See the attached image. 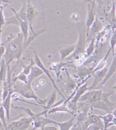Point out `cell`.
Here are the masks:
<instances>
[{"instance_id": "cell-20", "label": "cell", "mask_w": 116, "mask_h": 130, "mask_svg": "<svg viewBox=\"0 0 116 130\" xmlns=\"http://www.w3.org/2000/svg\"><path fill=\"white\" fill-rule=\"evenodd\" d=\"M65 72L67 74V78H66V93H70L72 92L73 90L76 87V82L72 78V77H71V75L69 74L68 70H65Z\"/></svg>"}, {"instance_id": "cell-29", "label": "cell", "mask_w": 116, "mask_h": 130, "mask_svg": "<svg viewBox=\"0 0 116 130\" xmlns=\"http://www.w3.org/2000/svg\"><path fill=\"white\" fill-rule=\"evenodd\" d=\"M34 65H35L34 61H33V58H31L29 65H28V66H22V72H23L24 74H26L27 76H28V74L30 72L31 68H32V66H33Z\"/></svg>"}, {"instance_id": "cell-21", "label": "cell", "mask_w": 116, "mask_h": 130, "mask_svg": "<svg viewBox=\"0 0 116 130\" xmlns=\"http://www.w3.org/2000/svg\"><path fill=\"white\" fill-rule=\"evenodd\" d=\"M75 122V116L73 115L72 118H71L70 120H67V121H63V122H58V121H55V124H56L58 127H59V129L61 130H69L71 129V126L73 125Z\"/></svg>"}, {"instance_id": "cell-5", "label": "cell", "mask_w": 116, "mask_h": 130, "mask_svg": "<svg viewBox=\"0 0 116 130\" xmlns=\"http://www.w3.org/2000/svg\"><path fill=\"white\" fill-rule=\"evenodd\" d=\"M101 90H88L85 93H84L79 99L78 103H84L89 106H91V104H93V103H95L97 101H98L101 99V94H102Z\"/></svg>"}, {"instance_id": "cell-25", "label": "cell", "mask_w": 116, "mask_h": 130, "mask_svg": "<svg viewBox=\"0 0 116 130\" xmlns=\"http://www.w3.org/2000/svg\"><path fill=\"white\" fill-rule=\"evenodd\" d=\"M56 93L57 91H53V92L51 93V95L48 97L47 99V102L46 105H45V110H49L50 108H51V107H53V105L55 104V100H56Z\"/></svg>"}, {"instance_id": "cell-33", "label": "cell", "mask_w": 116, "mask_h": 130, "mask_svg": "<svg viewBox=\"0 0 116 130\" xmlns=\"http://www.w3.org/2000/svg\"><path fill=\"white\" fill-rule=\"evenodd\" d=\"M3 99H2V83L0 82V106L2 105Z\"/></svg>"}, {"instance_id": "cell-24", "label": "cell", "mask_w": 116, "mask_h": 130, "mask_svg": "<svg viewBox=\"0 0 116 130\" xmlns=\"http://www.w3.org/2000/svg\"><path fill=\"white\" fill-rule=\"evenodd\" d=\"M7 66L6 65L5 60L3 57L0 59V82H3L7 78Z\"/></svg>"}, {"instance_id": "cell-28", "label": "cell", "mask_w": 116, "mask_h": 130, "mask_svg": "<svg viewBox=\"0 0 116 130\" xmlns=\"http://www.w3.org/2000/svg\"><path fill=\"white\" fill-rule=\"evenodd\" d=\"M0 120L3 124V126L4 128V129H6L7 128V121H6V114H5V111H4V108L2 107V105L0 106Z\"/></svg>"}, {"instance_id": "cell-1", "label": "cell", "mask_w": 116, "mask_h": 130, "mask_svg": "<svg viewBox=\"0 0 116 130\" xmlns=\"http://www.w3.org/2000/svg\"><path fill=\"white\" fill-rule=\"evenodd\" d=\"M5 53H4L3 57L5 60L7 66L9 67L14 60H20L24 52L27 49L24 45V41L22 34L19 33L10 41H7V44L5 46Z\"/></svg>"}, {"instance_id": "cell-32", "label": "cell", "mask_w": 116, "mask_h": 130, "mask_svg": "<svg viewBox=\"0 0 116 130\" xmlns=\"http://www.w3.org/2000/svg\"><path fill=\"white\" fill-rule=\"evenodd\" d=\"M5 50H6V48H5V45H4V44H0V58L3 57L4 53H5Z\"/></svg>"}, {"instance_id": "cell-4", "label": "cell", "mask_w": 116, "mask_h": 130, "mask_svg": "<svg viewBox=\"0 0 116 130\" xmlns=\"http://www.w3.org/2000/svg\"><path fill=\"white\" fill-rule=\"evenodd\" d=\"M114 92H115L114 90L110 92L102 91L101 99L98 101L91 104V106H90L91 108L102 110V111H104L105 112H112V111L115 109L116 104H115V103L111 102L109 100V97Z\"/></svg>"}, {"instance_id": "cell-11", "label": "cell", "mask_w": 116, "mask_h": 130, "mask_svg": "<svg viewBox=\"0 0 116 130\" xmlns=\"http://www.w3.org/2000/svg\"><path fill=\"white\" fill-rule=\"evenodd\" d=\"M66 66H70V67H75L73 65V61H59V62H52L50 63V70L55 73L56 78L58 81H59L60 77H61V70L62 68H65Z\"/></svg>"}, {"instance_id": "cell-19", "label": "cell", "mask_w": 116, "mask_h": 130, "mask_svg": "<svg viewBox=\"0 0 116 130\" xmlns=\"http://www.w3.org/2000/svg\"><path fill=\"white\" fill-rule=\"evenodd\" d=\"M11 94H12V92H9L7 96L4 99L2 102V107L4 108L5 114H6V117H7V120L9 122H10V108H11Z\"/></svg>"}, {"instance_id": "cell-2", "label": "cell", "mask_w": 116, "mask_h": 130, "mask_svg": "<svg viewBox=\"0 0 116 130\" xmlns=\"http://www.w3.org/2000/svg\"><path fill=\"white\" fill-rule=\"evenodd\" d=\"M12 92L18 93L19 95L23 96L24 98L27 99V100H34L40 105V107L45 108V105L46 104L48 98L42 100L38 96H37V95H36L34 91L33 90L32 83H24L19 81V83H17L16 82L12 84Z\"/></svg>"}, {"instance_id": "cell-34", "label": "cell", "mask_w": 116, "mask_h": 130, "mask_svg": "<svg viewBox=\"0 0 116 130\" xmlns=\"http://www.w3.org/2000/svg\"><path fill=\"white\" fill-rule=\"evenodd\" d=\"M0 59H1V58H0Z\"/></svg>"}, {"instance_id": "cell-17", "label": "cell", "mask_w": 116, "mask_h": 130, "mask_svg": "<svg viewBox=\"0 0 116 130\" xmlns=\"http://www.w3.org/2000/svg\"><path fill=\"white\" fill-rule=\"evenodd\" d=\"M67 104H68V103H66L63 100V102H62L61 104L57 105L55 107H51V108L49 109L47 111V115L48 114H52V113H56V112H67V113H69L71 115H72L71 111L68 108Z\"/></svg>"}, {"instance_id": "cell-26", "label": "cell", "mask_w": 116, "mask_h": 130, "mask_svg": "<svg viewBox=\"0 0 116 130\" xmlns=\"http://www.w3.org/2000/svg\"><path fill=\"white\" fill-rule=\"evenodd\" d=\"M110 49L112 53V57H115V45H116V36H115V30H113L112 35L110 37Z\"/></svg>"}, {"instance_id": "cell-9", "label": "cell", "mask_w": 116, "mask_h": 130, "mask_svg": "<svg viewBox=\"0 0 116 130\" xmlns=\"http://www.w3.org/2000/svg\"><path fill=\"white\" fill-rule=\"evenodd\" d=\"M38 15V11L36 10L35 7L30 3V0H27V8H26V20L28 21L29 26V31H34L33 28V24L35 20V18Z\"/></svg>"}, {"instance_id": "cell-6", "label": "cell", "mask_w": 116, "mask_h": 130, "mask_svg": "<svg viewBox=\"0 0 116 130\" xmlns=\"http://www.w3.org/2000/svg\"><path fill=\"white\" fill-rule=\"evenodd\" d=\"M47 115V110H44L43 111L40 113H35V115L32 117L33 123V128L32 129H42L45 125L49 124H55V120H53L51 119H49L47 116H44Z\"/></svg>"}, {"instance_id": "cell-22", "label": "cell", "mask_w": 116, "mask_h": 130, "mask_svg": "<svg viewBox=\"0 0 116 130\" xmlns=\"http://www.w3.org/2000/svg\"><path fill=\"white\" fill-rule=\"evenodd\" d=\"M19 28L20 30V33L23 36V38H24V41L25 42L27 38H28V36H29V26L28 24V21L27 20H22L20 25H19Z\"/></svg>"}, {"instance_id": "cell-16", "label": "cell", "mask_w": 116, "mask_h": 130, "mask_svg": "<svg viewBox=\"0 0 116 130\" xmlns=\"http://www.w3.org/2000/svg\"><path fill=\"white\" fill-rule=\"evenodd\" d=\"M75 48V44H71V45H65L59 48L60 53V61H65L71 53H72Z\"/></svg>"}, {"instance_id": "cell-30", "label": "cell", "mask_w": 116, "mask_h": 130, "mask_svg": "<svg viewBox=\"0 0 116 130\" xmlns=\"http://www.w3.org/2000/svg\"><path fill=\"white\" fill-rule=\"evenodd\" d=\"M87 129H92V130H95V129H104V124L102 123L101 120L97 121L94 124H90L89 126L88 127Z\"/></svg>"}, {"instance_id": "cell-18", "label": "cell", "mask_w": 116, "mask_h": 130, "mask_svg": "<svg viewBox=\"0 0 116 130\" xmlns=\"http://www.w3.org/2000/svg\"><path fill=\"white\" fill-rule=\"evenodd\" d=\"M42 74H43V71L37 66H32L29 74L27 76V78H28V83H33L36 78L40 77Z\"/></svg>"}, {"instance_id": "cell-27", "label": "cell", "mask_w": 116, "mask_h": 130, "mask_svg": "<svg viewBox=\"0 0 116 130\" xmlns=\"http://www.w3.org/2000/svg\"><path fill=\"white\" fill-rule=\"evenodd\" d=\"M17 81H20V82H22L24 83H28V78H27V75L24 74L23 72H20V74H18L16 76H15L14 78H11V83L12 84L17 82Z\"/></svg>"}, {"instance_id": "cell-15", "label": "cell", "mask_w": 116, "mask_h": 130, "mask_svg": "<svg viewBox=\"0 0 116 130\" xmlns=\"http://www.w3.org/2000/svg\"><path fill=\"white\" fill-rule=\"evenodd\" d=\"M115 70H116V61H115V57H113V60H112V62H111V64H110V68H108V70H107L104 78L102 79V81L99 83L97 87L105 86L106 83H107V81H108V80L112 77V75L115 73Z\"/></svg>"}, {"instance_id": "cell-7", "label": "cell", "mask_w": 116, "mask_h": 130, "mask_svg": "<svg viewBox=\"0 0 116 130\" xmlns=\"http://www.w3.org/2000/svg\"><path fill=\"white\" fill-rule=\"evenodd\" d=\"M10 122V124L7 125L6 130H25L29 128L33 123V119L30 116H27Z\"/></svg>"}, {"instance_id": "cell-12", "label": "cell", "mask_w": 116, "mask_h": 130, "mask_svg": "<svg viewBox=\"0 0 116 130\" xmlns=\"http://www.w3.org/2000/svg\"><path fill=\"white\" fill-rule=\"evenodd\" d=\"M116 110L114 109L112 112H106V115L101 116V115H98L99 118L101 120L102 123L104 124V129H107L109 127L115 126L116 125Z\"/></svg>"}, {"instance_id": "cell-31", "label": "cell", "mask_w": 116, "mask_h": 130, "mask_svg": "<svg viewBox=\"0 0 116 130\" xmlns=\"http://www.w3.org/2000/svg\"><path fill=\"white\" fill-rule=\"evenodd\" d=\"M58 129H59V127L56 124L54 125V124H49L45 125L42 130H58Z\"/></svg>"}, {"instance_id": "cell-13", "label": "cell", "mask_w": 116, "mask_h": 130, "mask_svg": "<svg viewBox=\"0 0 116 130\" xmlns=\"http://www.w3.org/2000/svg\"><path fill=\"white\" fill-rule=\"evenodd\" d=\"M107 70H108V68H107L106 66H105V67H103V68L94 71V72L92 74V75L94 77V80H93V82L92 83V86L90 87H88V90L96 89L99 83L102 81V79L104 78Z\"/></svg>"}, {"instance_id": "cell-23", "label": "cell", "mask_w": 116, "mask_h": 130, "mask_svg": "<svg viewBox=\"0 0 116 130\" xmlns=\"http://www.w3.org/2000/svg\"><path fill=\"white\" fill-rule=\"evenodd\" d=\"M88 45L87 46L85 51H84V56H85L86 58L89 57L90 56H92L93 54V53L95 51V48H96V39L95 37L92 38L90 41H88Z\"/></svg>"}, {"instance_id": "cell-3", "label": "cell", "mask_w": 116, "mask_h": 130, "mask_svg": "<svg viewBox=\"0 0 116 130\" xmlns=\"http://www.w3.org/2000/svg\"><path fill=\"white\" fill-rule=\"evenodd\" d=\"M76 28L78 30V41L75 43V48L74 52L69 56L73 61L80 60L82 56L85 57V56H84V51H85L87 43L85 24H77Z\"/></svg>"}, {"instance_id": "cell-14", "label": "cell", "mask_w": 116, "mask_h": 130, "mask_svg": "<svg viewBox=\"0 0 116 130\" xmlns=\"http://www.w3.org/2000/svg\"><path fill=\"white\" fill-rule=\"evenodd\" d=\"M96 18V13H95V6L94 3H88V12H87V17L85 21V27H86V32L91 27L93 22L94 21Z\"/></svg>"}, {"instance_id": "cell-8", "label": "cell", "mask_w": 116, "mask_h": 130, "mask_svg": "<svg viewBox=\"0 0 116 130\" xmlns=\"http://www.w3.org/2000/svg\"><path fill=\"white\" fill-rule=\"evenodd\" d=\"M34 63H35L36 66H37L39 67V68L43 71V74H46V76L48 77V78L50 80V82H51V83H52V85H53L54 89H55V91L62 97V99H64V100H65L66 98H65V96L63 95V94H62V93L61 92V91L59 90V88L58 87V86L56 85V83H55V80H54L53 78L51 77L50 73V70H49L46 68V66L43 64V62L42 61L41 58H40V57H39L38 54H37V53L36 52V51H34Z\"/></svg>"}, {"instance_id": "cell-10", "label": "cell", "mask_w": 116, "mask_h": 130, "mask_svg": "<svg viewBox=\"0 0 116 130\" xmlns=\"http://www.w3.org/2000/svg\"><path fill=\"white\" fill-rule=\"evenodd\" d=\"M103 29V25H102L101 22L97 19L95 18L94 21L93 22V24L91 27L89 28V29L86 32L87 34V42L89 41L92 38L95 37Z\"/></svg>"}]
</instances>
